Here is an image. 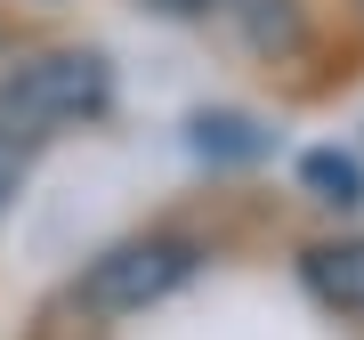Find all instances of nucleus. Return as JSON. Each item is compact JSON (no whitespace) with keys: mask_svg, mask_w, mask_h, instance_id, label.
Returning a JSON list of instances; mask_svg holds the SVG:
<instances>
[{"mask_svg":"<svg viewBox=\"0 0 364 340\" xmlns=\"http://www.w3.org/2000/svg\"><path fill=\"white\" fill-rule=\"evenodd\" d=\"M308 186H316L324 203H356V195H364V179H356L348 154H308Z\"/></svg>","mask_w":364,"mask_h":340,"instance_id":"nucleus-5","label":"nucleus"},{"mask_svg":"<svg viewBox=\"0 0 364 340\" xmlns=\"http://www.w3.org/2000/svg\"><path fill=\"white\" fill-rule=\"evenodd\" d=\"M16 154H33V146H25V130H16V122H9V114H0V170H9Z\"/></svg>","mask_w":364,"mask_h":340,"instance_id":"nucleus-6","label":"nucleus"},{"mask_svg":"<svg viewBox=\"0 0 364 340\" xmlns=\"http://www.w3.org/2000/svg\"><path fill=\"white\" fill-rule=\"evenodd\" d=\"M251 49H299V0H219Z\"/></svg>","mask_w":364,"mask_h":340,"instance_id":"nucleus-4","label":"nucleus"},{"mask_svg":"<svg viewBox=\"0 0 364 340\" xmlns=\"http://www.w3.org/2000/svg\"><path fill=\"white\" fill-rule=\"evenodd\" d=\"M0 219H9V170H0Z\"/></svg>","mask_w":364,"mask_h":340,"instance_id":"nucleus-8","label":"nucleus"},{"mask_svg":"<svg viewBox=\"0 0 364 340\" xmlns=\"http://www.w3.org/2000/svg\"><path fill=\"white\" fill-rule=\"evenodd\" d=\"M105 105H114V65L97 49H41L0 73V114L25 130V146L81 130V122H105Z\"/></svg>","mask_w":364,"mask_h":340,"instance_id":"nucleus-1","label":"nucleus"},{"mask_svg":"<svg viewBox=\"0 0 364 340\" xmlns=\"http://www.w3.org/2000/svg\"><path fill=\"white\" fill-rule=\"evenodd\" d=\"M195 235H170V227H154V235H122V243H105L90 267H81V284H73V300L90 308V316H138V308H154L170 300V292L195 275Z\"/></svg>","mask_w":364,"mask_h":340,"instance_id":"nucleus-2","label":"nucleus"},{"mask_svg":"<svg viewBox=\"0 0 364 340\" xmlns=\"http://www.w3.org/2000/svg\"><path fill=\"white\" fill-rule=\"evenodd\" d=\"M299 275H308V292L340 316H364V235H340V243H316L308 260H299Z\"/></svg>","mask_w":364,"mask_h":340,"instance_id":"nucleus-3","label":"nucleus"},{"mask_svg":"<svg viewBox=\"0 0 364 340\" xmlns=\"http://www.w3.org/2000/svg\"><path fill=\"white\" fill-rule=\"evenodd\" d=\"M356 9H364V0H356Z\"/></svg>","mask_w":364,"mask_h":340,"instance_id":"nucleus-9","label":"nucleus"},{"mask_svg":"<svg viewBox=\"0 0 364 340\" xmlns=\"http://www.w3.org/2000/svg\"><path fill=\"white\" fill-rule=\"evenodd\" d=\"M146 9H154V16H210L219 0H146Z\"/></svg>","mask_w":364,"mask_h":340,"instance_id":"nucleus-7","label":"nucleus"}]
</instances>
